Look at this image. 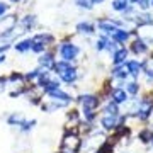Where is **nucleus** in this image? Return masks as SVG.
Segmentation results:
<instances>
[{
  "label": "nucleus",
  "mask_w": 153,
  "mask_h": 153,
  "mask_svg": "<svg viewBox=\"0 0 153 153\" xmlns=\"http://www.w3.org/2000/svg\"><path fill=\"white\" fill-rule=\"evenodd\" d=\"M104 0H90V4H102Z\"/></svg>",
  "instance_id": "nucleus-33"
},
{
  "label": "nucleus",
  "mask_w": 153,
  "mask_h": 153,
  "mask_svg": "<svg viewBox=\"0 0 153 153\" xmlns=\"http://www.w3.org/2000/svg\"><path fill=\"white\" fill-rule=\"evenodd\" d=\"M60 55L65 61L70 63V61L75 60V56L78 55V48H76L75 44H71V43H65V44L60 46Z\"/></svg>",
  "instance_id": "nucleus-1"
},
{
  "label": "nucleus",
  "mask_w": 153,
  "mask_h": 153,
  "mask_svg": "<svg viewBox=\"0 0 153 153\" xmlns=\"http://www.w3.org/2000/svg\"><path fill=\"white\" fill-rule=\"evenodd\" d=\"M111 36H112V41H116V43H124L126 39L129 38V33L124 31V29H116Z\"/></svg>",
  "instance_id": "nucleus-7"
},
{
  "label": "nucleus",
  "mask_w": 153,
  "mask_h": 153,
  "mask_svg": "<svg viewBox=\"0 0 153 153\" xmlns=\"http://www.w3.org/2000/svg\"><path fill=\"white\" fill-rule=\"evenodd\" d=\"M138 83H134V82H131V83H128V85H126V92H129V94H133V95H134V94L138 92Z\"/></svg>",
  "instance_id": "nucleus-25"
},
{
  "label": "nucleus",
  "mask_w": 153,
  "mask_h": 153,
  "mask_svg": "<svg viewBox=\"0 0 153 153\" xmlns=\"http://www.w3.org/2000/svg\"><path fill=\"white\" fill-rule=\"evenodd\" d=\"M128 4H129L128 0H114V2H112V9H114V10H121V12H124L126 9L129 7Z\"/></svg>",
  "instance_id": "nucleus-17"
},
{
  "label": "nucleus",
  "mask_w": 153,
  "mask_h": 153,
  "mask_svg": "<svg viewBox=\"0 0 153 153\" xmlns=\"http://www.w3.org/2000/svg\"><path fill=\"white\" fill-rule=\"evenodd\" d=\"M76 31L82 33V34H92L94 33V26L88 24V22H80V24H76Z\"/></svg>",
  "instance_id": "nucleus-13"
},
{
  "label": "nucleus",
  "mask_w": 153,
  "mask_h": 153,
  "mask_svg": "<svg viewBox=\"0 0 153 153\" xmlns=\"http://www.w3.org/2000/svg\"><path fill=\"white\" fill-rule=\"evenodd\" d=\"M105 112H107V116H117V112H119V111H117V104H112V102H111V104H107L105 105Z\"/></svg>",
  "instance_id": "nucleus-21"
},
{
  "label": "nucleus",
  "mask_w": 153,
  "mask_h": 153,
  "mask_svg": "<svg viewBox=\"0 0 153 153\" xmlns=\"http://www.w3.org/2000/svg\"><path fill=\"white\" fill-rule=\"evenodd\" d=\"M5 88V78H0V92H4Z\"/></svg>",
  "instance_id": "nucleus-30"
},
{
  "label": "nucleus",
  "mask_w": 153,
  "mask_h": 153,
  "mask_svg": "<svg viewBox=\"0 0 153 153\" xmlns=\"http://www.w3.org/2000/svg\"><path fill=\"white\" fill-rule=\"evenodd\" d=\"M140 138H141L143 141L146 143V141H150V140L153 138V134H152L150 131H143V133H140Z\"/></svg>",
  "instance_id": "nucleus-26"
},
{
  "label": "nucleus",
  "mask_w": 153,
  "mask_h": 153,
  "mask_svg": "<svg viewBox=\"0 0 153 153\" xmlns=\"http://www.w3.org/2000/svg\"><path fill=\"white\" fill-rule=\"evenodd\" d=\"M33 44H34V41L33 39H26V41H21V43H17L16 44V49L17 51H27V49H33Z\"/></svg>",
  "instance_id": "nucleus-15"
},
{
  "label": "nucleus",
  "mask_w": 153,
  "mask_h": 153,
  "mask_svg": "<svg viewBox=\"0 0 153 153\" xmlns=\"http://www.w3.org/2000/svg\"><path fill=\"white\" fill-rule=\"evenodd\" d=\"M49 97L55 99V100H58V99H61V100H65V102H70V95L65 92H61L60 88L58 90H53V92H49Z\"/></svg>",
  "instance_id": "nucleus-14"
},
{
  "label": "nucleus",
  "mask_w": 153,
  "mask_h": 153,
  "mask_svg": "<svg viewBox=\"0 0 153 153\" xmlns=\"http://www.w3.org/2000/svg\"><path fill=\"white\" fill-rule=\"evenodd\" d=\"M128 71H129V73H131L133 76H136V75H140V71H141V63H140V61H128Z\"/></svg>",
  "instance_id": "nucleus-11"
},
{
  "label": "nucleus",
  "mask_w": 153,
  "mask_h": 153,
  "mask_svg": "<svg viewBox=\"0 0 153 153\" xmlns=\"http://www.w3.org/2000/svg\"><path fill=\"white\" fill-rule=\"evenodd\" d=\"M33 41H34V44H33V51H36V53H41V51L44 49V46H46V44H44L43 41H38V39H33Z\"/></svg>",
  "instance_id": "nucleus-22"
},
{
  "label": "nucleus",
  "mask_w": 153,
  "mask_h": 153,
  "mask_svg": "<svg viewBox=\"0 0 153 153\" xmlns=\"http://www.w3.org/2000/svg\"><path fill=\"white\" fill-rule=\"evenodd\" d=\"M78 100L83 104V111H94L99 104L97 97H94V95H83V97H80Z\"/></svg>",
  "instance_id": "nucleus-4"
},
{
  "label": "nucleus",
  "mask_w": 153,
  "mask_h": 153,
  "mask_svg": "<svg viewBox=\"0 0 153 153\" xmlns=\"http://www.w3.org/2000/svg\"><path fill=\"white\" fill-rule=\"evenodd\" d=\"M9 123H10V124H22V123H24V119H22L21 114H14V116H10V117H9Z\"/></svg>",
  "instance_id": "nucleus-23"
},
{
  "label": "nucleus",
  "mask_w": 153,
  "mask_h": 153,
  "mask_svg": "<svg viewBox=\"0 0 153 153\" xmlns=\"http://www.w3.org/2000/svg\"><path fill=\"white\" fill-rule=\"evenodd\" d=\"M128 2H131V4H136L138 0H128Z\"/></svg>",
  "instance_id": "nucleus-35"
},
{
  "label": "nucleus",
  "mask_w": 153,
  "mask_h": 153,
  "mask_svg": "<svg viewBox=\"0 0 153 153\" xmlns=\"http://www.w3.org/2000/svg\"><path fill=\"white\" fill-rule=\"evenodd\" d=\"M126 56H128V49L126 48H121V49H117L114 53V58H112V61H114V65H117L119 66L123 61L126 60Z\"/></svg>",
  "instance_id": "nucleus-10"
},
{
  "label": "nucleus",
  "mask_w": 153,
  "mask_h": 153,
  "mask_svg": "<svg viewBox=\"0 0 153 153\" xmlns=\"http://www.w3.org/2000/svg\"><path fill=\"white\" fill-rule=\"evenodd\" d=\"M152 4H153V0H152Z\"/></svg>",
  "instance_id": "nucleus-37"
},
{
  "label": "nucleus",
  "mask_w": 153,
  "mask_h": 153,
  "mask_svg": "<svg viewBox=\"0 0 153 153\" xmlns=\"http://www.w3.org/2000/svg\"><path fill=\"white\" fill-rule=\"evenodd\" d=\"M34 123H36V121H31V123H22V129H24V131H27V129H31Z\"/></svg>",
  "instance_id": "nucleus-29"
},
{
  "label": "nucleus",
  "mask_w": 153,
  "mask_h": 153,
  "mask_svg": "<svg viewBox=\"0 0 153 153\" xmlns=\"http://www.w3.org/2000/svg\"><path fill=\"white\" fill-rule=\"evenodd\" d=\"M128 73H129V71H128V66H116L114 68V71H112V76H114V78H126V76H128Z\"/></svg>",
  "instance_id": "nucleus-16"
},
{
  "label": "nucleus",
  "mask_w": 153,
  "mask_h": 153,
  "mask_svg": "<svg viewBox=\"0 0 153 153\" xmlns=\"http://www.w3.org/2000/svg\"><path fill=\"white\" fill-rule=\"evenodd\" d=\"M16 26V16H9L5 19L0 21V34H5V33H10L12 29Z\"/></svg>",
  "instance_id": "nucleus-3"
},
{
  "label": "nucleus",
  "mask_w": 153,
  "mask_h": 153,
  "mask_svg": "<svg viewBox=\"0 0 153 153\" xmlns=\"http://www.w3.org/2000/svg\"><path fill=\"white\" fill-rule=\"evenodd\" d=\"M5 9H7V5H4V4H2V2H0V16H2V14H4V12H5Z\"/></svg>",
  "instance_id": "nucleus-31"
},
{
  "label": "nucleus",
  "mask_w": 153,
  "mask_h": 153,
  "mask_svg": "<svg viewBox=\"0 0 153 153\" xmlns=\"http://www.w3.org/2000/svg\"><path fill=\"white\" fill-rule=\"evenodd\" d=\"M39 63L44 66V70H48V68H51V66H55V61H53V55H49V53H46V55H43L41 58H39Z\"/></svg>",
  "instance_id": "nucleus-12"
},
{
  "label": "nucleus",
  "mask_w": 153,
  "mask_h": 153,
  "mask_svg": "<svg viewBox=\"0 0 153 153\" xmlns=\"http://www.w3.org/2000/svg\"><path fill=\"white\" fill-rule=\"evenodd\" d=\"M107 43H109V41H107V39H99L97 43H95V49H97V51H102V49H105L107 48Z\"/></svg>",
  "instance_id": "nucleus-24"
},
{
  "label": "nucleus",
  "mask_w": 153,
  "mask_h": 153,
  "mask_svg": "<svg viewBox=\"0 0 153 153\" xmlns=\"http://www.w3.org/2000/svg\"><path fill=\"white\" fill-rule=\"evenodd\" d=\"M68 68H70V63H68V61H58V63H55V70H56V73H65L66 70H68Z\"/></svg>",
  "instance_id": "nucleus-18"
},
{
  "label": "nucleus",
  "mask_w": 153,
  "mask_h": 153,
  "mask_svg": "<svg viewBox=\"0 0 153 153\" xmlns=\"http://www.w3.org/2000/svg\"><path fill=\"white\" fill-rule=\"evenodd\" d=\"M152 143H153V138H152Z\"/></svg>",
  "instance_id": "nucleus-36"
},
{
  "label": "nucleus",
  "mask_w": 153,
  "mask_h": 153,
  "mask_svg": "<svg viewBox=\"0 0 153 153\" xmlns=\"http://www.w3.org/2000/svg\"><path fill=\"white\" fill-rule=\"evenodd\" d=\"M136 4H138L140 7H141L143 10H146V9H148V5H150V0H138Z\"/></svg>",
  "instance_id": "nucleus-27"
},
{
  "label": "nucleus",
  "mask_w": 153,
  "mask_h": 153,
  "mask_svg": "<svg viewBox=\"0 0 153 153\" xmlns=\"http://www.w3.org/2000/svg\"><path fill=\"white\" fill-rule=\"evenodd\" d=\"M61 80H63V82H66V83H73L76 80V70L75 68H68V70L65 71V73H61Z\"/></svg>",
  "instance_id": "nucleus-8"
},
{
  "label": "nucleus",
  "mask_w": 153,
  "mask_h": 153,
  "mask_svg": "<svg viewBox=\"0 0 153 153\" xmlns=\"http://www.w3.org/2000/svg\"><path fill=\"white\" fill-rule=\"evenodd\" d=\"M61 146L68 148V150H71V152H76V150L80 148V140H78L76 134H65L63 141H61Z\"/></svg>",
  "instance_id": "nucleus-2"
},
{
  "label": "nucleus",
  "mask_w": 153,
  "mask_h": 153,
  "mask_svg": "<svg viewBox=\"0 0 153 153\" xmlns=\"http://www.w3.org/2000/svg\"><path fill=\"white\" fill-rule=\"evenodd\" d=\"M4 60H5V56H2V55H0V63H2Z\"/></svg>",
  "instance_id": "nucleus-34"
},
{
  "label": "nucleus",
  "mask_w": 153,
  "mask_h": 153,
  "mask_svg": "<svg viewBox=\"0 0 153 153\" xmlns=\"http://www.w3.org/2000/svg\"><path fill=\"white\" fill-rule=\"evenodd\" d=\"M112 100H114L116 104H123L128 100V92L126 90H121V88H116L112 90Z\"/></svg>",
  "instance_id": "nucleus-6"
},
{
  "label": "nucleus",
  "mask_w": 153,
  "mask_h": 153,
  "mask_svg": "<svg viewBox=\"0 0 153 153\" xmlns=\"http://www.w3.org/2000/svg\"><path fill=\"white\" fill-rule=\"evenodd\" d=\"M133 51H134V53H145V51H146V44L143 43L141 39H138V41L133 43Z\"/></svg>",
  "instance_id": "nucleus-19"
},
{
  "label": "nucleus",
  "mask_w": 153,
  "mask_h": 153,
  "mask_svg": "<svg viewBox=\"0 0 153 153\" xmlns=\"http://www.w3.org/2000/svg\"><path fill=\"white\" fill-rule=\"evenodd\" d=\"M117 24H119V22H114V21H99V29H102V31H104V33H109V34H112L116 31V26H117Z\"/></svg>",
  "instance_id": "nucleus-5"
},
{
  "label": "nucleus",
  "mask_w": 153,
  "mask_h": 153,
  "mask_svg": "<svg viewBox=\"0 0 153 153\" xmlns=\"http://www.w3.org/2000/svg\"><path fill=\"white\" fill-rule=\"evenodd\" d=\"M43 88H44V92H53V90H58L60 88V83L58 82H53V80H49V82H46L43 85Z\"/></svg>",
  "instance_id": "nucleus-20"
},
{
  "label": "nucleus",
  "mask_w": 153,
  "mask_h": 153,
  "mask_svg": "<svg viewBox=\"0 0 153 153\" xmlns=\"http://www.w3.org/2000/svg\"><path fill=\"white\" fill-rule=\"evenodd\" d=\"M60 153H75V152H71V150H68V148H61Z\"/></svg>",
  "instance_id": "nucleus-32"
},
{
  "label": "nucleus",
  "mask_w": 153,
  "mask_h": 153,
  "mask_svg": "<svg viewBox=\"0 0 153 153\" xmlns=\"http://www.w3.org/2000/svg\"><path fill=\"white\" fill-rule=\"evenodd\" d=\"M102 126H104L105 129H114V128H117V121H116V116H105V117H102Z\"/></svg>",
  "instance_id": "nucleus-9"
},
{
  "label": "nucleus",
  "mask_w": 153,
  "mask_h": 153,
  "mask_svg": "<svg viewBox=\"0 0 153 153\" xmlns=\"http://www.w3.org/2000/svg\"><path fill=\"white\" fill-rule=\"evenodd\" d=\"M76 4H78L80 7H85V9H90V7H92V4L87 2V0H76Z\"/></svg>",
  "instance_id": "nucleus-28"
}]
</instances>
